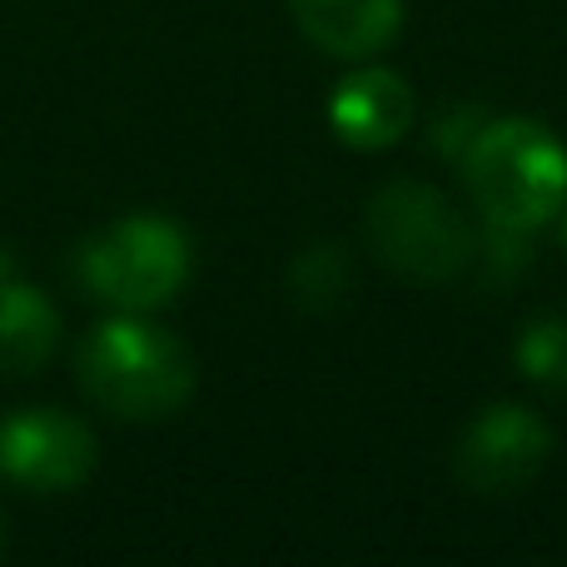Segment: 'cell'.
<instances>
[{"label":"cell","instance_id":"5","mask_svg":"<svg viewBox=\"0 0 567 567\" xmlns=\"http://www.w3.org/2000/svg\"><path fill=\"white\" fill-rule=\"evenodd\" d=\"M553 453V433L523 403H493L463 429L458 449H453V473L463 488L483 493V498H503V493L528 488L543 473Z\"/></svg>","mask_w":567,"mask_h":567},{"label":"cell","instance_id":"4","mask_svg":"<svg viewBox=\"0 0 567 567\" xmlns=\"http://www.w3.org/2000/svg\"><path fill=\"white\" fill-rule=\"evenodd\" d=\"M363 235H369L373 255L389 269H399L403 279L443 284L473 259V235L453 209V199L419 179L383 185L369 199Z\"/></svg>","mask_w":567,"mask_h":567},{"label":"cell","instance_id":"12","mask_svg":"<svg viewBox=\"0 0 567 567\" xmlns=\"http://www.w3.org/2000/svg\"><path fill=\"white\" fill-rule=\"evenodd\" d=\"M0 279H10V265H6V255H0Z\"/></svg>","mask_w":567,"mask_h":567},{"label":"cell","instance_id":"8","mask_svg":"<svg viewBox=\"0 0 567 567\" xmlns=\"http://www.w3.org/2000/svg\"><path fill=\"white\" fill-rule=\"evenodd\" d=\"M293 25L333 60H373L403 25V0H289Z\"/></svg>","mask_w":567,"mask_h":567},{"label":"cell","instance_id":"10","mask_svg":"<svg viewBox=\"0 0 567 567\" xmlns=\"http://www.w3.org/2000/svg\"><path fill=\"white\" fill-rule=\"evenodd\" d=\"M518 369L538 389L567 393V319H538L518 339Z\"/></svg>","mask_w":567,"mask_h":567},{"label":"cell","instance_id":"1","mask_svg":"<svg viewBox=\"0 0 567 567\" xmlns=\"http://www.w3.org/2000/svg\"><path fill=\"white\" fill-rule=\"evenodd\" d=\"M80 389L110 409L115 419L155 423L169 419L195 393V359L189 349L159 323H145L140 313L105 319L85 333L75 353Z\"/></svg>","mask_w":567,"mask_h":567},{"label":"cell","instance_id":"6","mask_svg":"<svg viewBox=\"0 0 567 567\" xmlns=\"http://www.w3.org/2000/svg\"><path fill=\"white\" fill-rule=\"evenodd\" d=\"M0 473L35 493L80 488L95 473V439L65 413H16L0 423Z\"/></svg>","mask_w":567,"mask_h":567},{"label":"cell","instance_id":"3","mask_svg":"<svg viewBox=\"0 0 567 567\" xmlns=\"http://www.w3.org/2000/svg\"><path fill=\"white\" fill-rule=\"evenodd\" d=\"M80 279L95 299L125 313H150L169 303L189 279V245L169 219L125 215L90 235L75 255Z\"/></svg>","mask_w":567,"mask_h":567},{"label":"cell","instance_id":"11","mask_svg":"<svg viewBox=\"0 0 567 567\" xmlns=\"http://www.w3.org/2000/svg\"><path fill=\"white\" fill-rule=\"evenodd\" d=\"M558 215H563V245H567V205L558 209Z\"/></svg>","mask_w":567,"mask_h":567},{"label":"cell","instance_id":"2","mask_svg":"<svg viewBox=\"0 0 567 567\" xmlns=\"http://www.w3.org/2000/svg\"><path fill=\"white\" fill-rule=\"evenodd\" d=\"M468 195L498 229H538L567 205V150L538 120H493L463 155Z\"/></svg>","mask_w":567,"mask_h":567},{"label":"cell","instance_id":"9","mask_svg":"<svg viewBox=\"0 0 567 567\" xmlns=\"http://www.w3.org/2000/svg\"><path fill=\"white\" fill-rule=\"evenodd\" d=\"M60 313L45 293L16 279H0V379H25L55 353Z\"/></svg>","mask_w":567,"mask_h":567},{"label":"cell","instance_id":"7","mask_svg":"<svg viewBox=\"0 0 567 567\" xmlns=\"http://www.w3.org/2000/svg\"><path fill=\"white\" fill-rule=\"evenodd\" d=\"M333 135L353 150H389L413 125V90L383 65H363L333 90L329 100Z\"/></svg>","mask_w":567,"mask_h":567}]
</instances>
